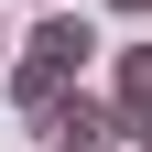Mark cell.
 I'll return each instance as SVG.
<instances>
[{
  "instance_id": "6da1fadb",
  "label": "cell",
  "mask_w": 152,
  "mask_h": 152,
  "mask_svg": "<svg viewBox=\"0 0 152 152\" xmlns=\"http://www.w3.org/2000/svg\"><path fill=\"white\" fill-rule=\"evenodd\" d=\"M76 76H87V54H76V44H44V33H22V54H0V98L22 109V120H44V109L76 87Z\"/></svg>"
},
{
  "instance_id": "7a4b0ae2",
  "label": "cell",
  "mask_w": 152,
  "mask_h": 152,
  "mask_svg": "<svg viewBox=\"0 0 152 152\" xmlns=\"http://www.w3.org/2000/svg\"><path fill=\"white\" fill-rule=\"evenodd\" d=\"M109 109H120V141L152 130V44H120V65H109Z\"/></svg>"
},
{
  "instance_id": "3957f363",
  "label": "cell",
  "mask_w": 152,
  "mask_h": 152,
  "mask_svg": "<svg viewBox=\"0 0 152 152\" xmlns=\"http://www.w3.org/2000/svg\"><path fill=\"white\" fill-rule=\"evenodd\" d=\"M44 152H109V141H87V130H54V141H44Z\"/></svg>"
},
{
  "instance_id": "277c9868",
  "label": "cell",
  "mask_w": 152,
  "mask_h": 152,
  "mask_svg": "<svg viewBox=\"0 0 152 152\" xmlns=\"http://www.w3.org/2000/svg\"><path fill=\"white\" fill-rule=\"evenodd\" d=\"M109 22H152V0H109Z\"/></svg>"
},
{
  "instance_id": "5b68a950",
  "label": "cell",
  "mask_w": 152,
  "mask_h": 152,
  "mask_svg": "<svg viewBox=\"0 0 152 152\" xmlns=\"http://www.w3.org/2000/svg\"><path fill=\"white\" fill-rule=\"evenodd\" d=\"M130 152H152V130H141V141H130Z\"/></svg>"
},
{
  "instance_id": "8992f818",
  "label": "cell",
  "mask_w": 152,
  "mask_h": 152,
  "mask_svg": "<svg viewBox=\"0 0 152 152\" xmlns=\"http://www.w3.org/2000/svg\"><path fill=\"white\" fill-rule=\"evenodd\" d=\"M0 54H11V33H0Z\"/></svg>"
}]
</instances>
